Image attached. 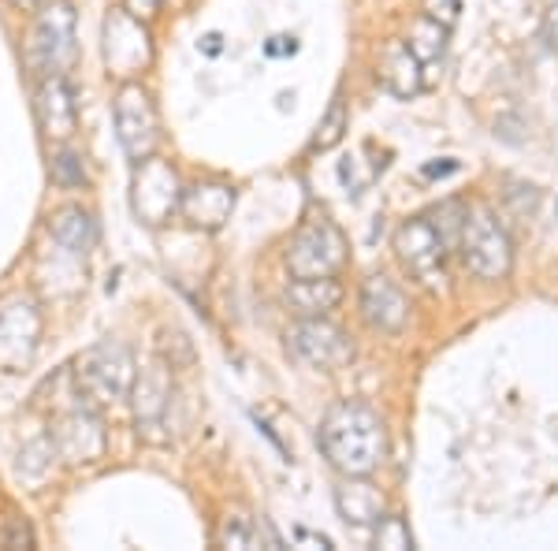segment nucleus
I'll return each mask as SVG.
<instances>
[{
  "instance_id": "f257e3e1",
  "label": "nucleus",
  "mask_w": 558,
  "mask_h": 551,
  "mask_svg": "<svg viewBox=\"0 0 558 551\" xmlns=\"http://www.w3.org/2000/svg\"><path fill=\"white\" fill-rule=\"evenodd\" d=\"M317 447L343 477H373L387 458V424L368 403H336L317 429Z\"/></svg>"
},
{
  "instance_id": "f03ea898",
  "label": "nucleus",
  "mask_w": 558,
  "mask_h": 551,
  "mask_svg": "<svg viewBox=\"0 0 558 551\" xmlns=\"http://www.w3.org/2000/svg\"><path fill=\"white\" fill-rule=\"evenodd\" d=\"M75 57V8L68 0H52L38 12L31 38H26V68L38 79H57L68 75Z\"/></svg>"
},
{
  "instance_id": "7ed1b4c3",
  "label": "nucleus",
  "mask_w": 558,
  "mask_h": 551,
  "mask_svg": "<svg viewBox=\"0 0 558 551\" xmlns=\"http://www.w3.org/2000/svg\"><path fill=\"white\" fill-rule=\"evenodd\" d=\"M350 261L347 235L328 216H310L287 247V273L291 279H328L339 276Z\"/></svg>"
},
{
  "instance_id": "20e7f679",
  "label": "nucleus",
  "mask_w": 558,
  "mask_h": 551,
  "mask_svg": "<svg viewBox=\"0 0 558 551\" xmlns=\"http://www.w3.org/2000/svg\"><path fill=\"white\" fill-rule=\"evenodd\" d=\"M75 381L78 392L94 406L123 403L134 392V381H138V366H134L131 347L112 339L89 347L75 366Z\"/></svg>"
},
{
  "instance_id": "39448f33",
  "label": "nucleus",
  "mask_w": 558,
  "mask_h": 551,
  "mask_svg": "<svg viewBox=\"0 0 558 551\" xmlns=\"http://www.w3.org/2000/svg\"><path fill=\"white\" fill-rule=\"evenodd\" d=\"M462 261L476 279H507L514 268V242L488 205H473L462 220Z\"/></svg>"
},
{
  "instance_id": "423d86ee",
  "label": "nucleus",
  "mask_w": 558,
  "mask_h": 551,
  "mask_svg": "<svg viewBox=\"0 0 558 551\" xmlns=\"http://www.w3.org/2000/svg\"><path fill=\"white\" fill-rule=\"evenodd\" d=\"M395 254L402 268L428 291H439L447 279V235L432 216H413L395 231Z\"/></svg>"
},
{
  "instance_id": "0eeeda50",
  "label": "nucleus",
  "mask_w": 558,
  "mask_h": 551,
  "mask_svg": "<svg viewBox=\"0 0 558 551\" xmlns=\"http://www.w3.org/2000/svg\"><path fill=\"white\" fill-rule=\"evenodd\" d=\"M179 202H183V187H179V176L168 160L146 157L134 165L131 205L142 224H149V228L168 224L179 213Z\"/></svg>"
},
{
  "instance_id": "6e6552de",
  "label": "nucleus",
  "mask_w": 558,
  "mask_h": 551,
  "mask_svg": "<svg viewBox=\"0 0 558 551\" xmlns=\"http://www.w3.org/2000/svg\"><path fill=\"white\" fill-rule=\"evenodd\" d=\"M112 116H116V139H120V149L128 153V160H146L153 157L160 142V120L157 108H153V97L142 86H120L112 101Z\"/></svg>"
},
{
  "instance_id": "1a4fd4ad",
  "label": "nucleus",
  "mask_w": 558,
  "mask_h": 551,
  "mask_svg": "<svg viewBox=\"0 0 558 551\" xmlns=\"http://www.w3.org/2000/svg\"><path fill=\"white\" fill-rule=\"evenodd\" d=\"M287 350L313 369H343L354 361V339L324 318H302L287 332Z\"/></svg>"
},
{
  "instance_id": "9d476101",
  "label": "nucleus",
  "mask_w": 558,
  "mask_h": 551,
  "mask_svg": "<svg viewBox=\"0 0 558 551\" xmlns=\"http://www.w3.org/2000/svg\"><path fill=\"white\" fill-rule=\"evenodd\" d=\"M153 60V38L146 31V20L116 8L105 20V64L108 75L131 79L138 71H146Z\"/></svg>"
},
{
  "instance_id": "9b49d317",
  "label": "nucleus",
  "mask_w": 558,
  "mask_h": 551,
  "mask_svg": "<svg viewBox=\"0 0 558 551\" xmlns=\"http://www.w3.org/2000/svg\"><path fill=\"white\" fill-rule=\"evenodd\" d=\"M41 339V313L31 298H12L0 306V369L23 373L38 355Z\"/></svg>"
},
{
  "instance_id": "f8f14e48",
  "label": "nucleus",
  "mask_w": 558,
  "mask_h": 551,
  "mask_svg": "<svg viewBox=\"0 0 558 551\" xmlns=\"http://www.w3.org/2000/svg\"><path fill=\"white\" fill-rule=\"evenodd\" d=\"M52 447H57L60 458H68V463H97L108 447L101 418H97L89 406L71 410L68 418H60L57 429H52Z\"/></svg>"
},
{
  "instance_id": "ddd939ff",
  "label": "nucleus",
  "mask_w": 558,
  "mask_h": 551,
  "mask_svg": "<svg viewBox=\"0 0 558 551\" xmlns=\"http://www.w3.org/2000/svg\"><path fill=\"white\" fill-rule=\"evenodd\" d=\"M34 116H38V128L49 142L64 146L75 139L78 131V105H75V89L68 86L64 75L57 79H41V89L34 97Z\"/></svg>"
},
{
  "instance_id": "4468645a",
  "label": "nucleus",
  "mask_w": 558,
  "mask_h": 551,
  "mask_svg": "<svg viewBox=\"0 0 558 551\" xmlns=\"http://www.w3.org/2000/svg\"><path fill=\"white\" fill-rule=\"evenodd\" d=\"M362 318L368 328L384 332V336H399L410 324V298L402 295L395 279L376 273L362 284Z\"/></svg>"
},
{
  "instance_id": "2eb2a0df",
  "label": "nucleus",
  "mask_w": 558,
  "mask_h": 551,
  "mask_svg": "<svg viewBox=\"0 0 558 551\" xmlns=\"http://www.w3.org/2000/svg\"><path fill=\"white\" fill-rule=\"evenodd\" d=\"M231 209H235V191L228 183H194L179 202V213L191 220V228L202 231H220L231 220Z\"/></svg>"
},
{
  "instance_id": "dca6fc26",
  "label": "nucleus",
  "mask_w": 558,
  "mask_h": 551,
  "mask_svg": "<svg viewBox=\"0 0 558 551\" xmlns=\"http://www.w3.org/2000/svg\"><path fill=\"white\" fill-rule=\"evenodd\" d=\"M387 94L395 97H417L425 89V64L417 60V52L407 41H391L380 52V68H376Z\"/></svg>"
},
{
  "instance_id": "f3484780",
  "label": "nucleus",
  "mask_w": 558,
  "mask_h": 551,
  "mask_svg": "<svg viewBox=\"0 0 558 551\" xmlns=\"http://www.w3.org/2000/svg\"><path fill=\"white\" fill-rule=\"evenodd\" d=\"M336 507L350 526H376L384 518V492L368 477H347L336 488Z\"/></svg>"
},
{
  "instance_id": "a211bd4d",
  "label": "nucleus",
  "mask_w": 558,
  "mask_h": 551,
  "mask_svg": "<svg viewBox=\"0 0 558 551\" xmlns=\"http://www.w3.org/2000/svg\"><path fill=\"white\" fill-rule=\"evenodd\" d=\"M172 399V381H168L165 366H149L146 373L134 381V410H138V429H157L168 414Z\"/></svg>"
},
{
  "instance_id": "6ab92c4d",
  "label": "nucleus",
  "mask_w": 558,
  "mask_h": 551,
  "mask_svg": "<svg viewBox=\"0 0 558 551\" xmlns=\"http://www.w3.org/2000/svg\"><path fill=\"white\" fill-rule=\"evenodd\" d=\"M287 302L299 318H328L339 302H343V287L336 276L328 279H291L287 287Z\"/></svg>"
},
{
  "instance_id": "aec40b11",
  "label": "nucleus",
  "mask_w": 558,
  "mask_h": 551,
  "mask_svg": "<svg viewBox=\"0 0 558 551\" xmlns=\"http://www.w3.org/2000/svg\"><path fill=\"white\" fill-rule=\"evenodd\" d=\"M49 235H52V242H60V247L68 250V254H86L97 239V228H94V220H89V213L60 209L49 220Z\"/></svg>"
},
{
  "instance_id": "412c9836",
  "label": "nucleus",
  "mask_w": 558,
  "mask_h": 551,
  "mask_svg": "<svg viewBox=\"0 0 558 551\" xmlns=\"http://www.w3.org/2000/svg\"><path fill=\"white\" fill-rule=\"evenodd\" d=\"M447 38H451V26L428 20V15H421L417 23L410 26V38L407 45L413 52H417L421 64H432V60H439L447 52Z\"/></svg>"
},
{
  "instance_id": "4be33fe9",
  "label": "nucleus",
  "mask_w": 558,
  "mask_h": 551,
  "mask_svg": "<svg viewBox=\"0 0 558 551\" xmlns=\"http://www.w3.org/2000/svg\"><path fill=\"white\" fill-rule=\"evenodd\" d=\"M347 131H350V116H347V105L343 101H331L328 108V116L320 120V128L317 134H313V149H336L339 142L347 139Z\"/></svg>"
},
{
  "instance_id": "5701e85b",
  "label": "nucleus",
  "mask_w": 558,
  "mask_h": 551,
  "mask_svg": "<svg viewBox=\"0 0 558 551\" xmlns=\"http://www.w3.org/2000/svg\"><path fill=\"white\" fill-rule=\"evenodd\" d=\"M52 183L68 187V191H75V187H86L83 157H78V153H71V149L52 153Z\"/></svg>"
},
{
  "instance_id": "b1692460",
  "label": "nucleus",
  "mask_w": 558,
  "mask_h": 551,
  "mask_svg": "<svg viewBox=\"0 0 558 551\" xmlns=\"http://www.w3.org/2000/svg\"><path fill=\"white\" fill-rule=\"evenodd\" d=\"M220 548H254L257 544V526L246 514H228L220 526Z\"/></svg>"
},
{
  "instance_id": "393cba45",
  "label": "nucleus",
  "mask_w": 558,
  "mask_h": 551,
  "mask_svg": "<svg viewBox=\"0 0 558 551\" xmlns=\"http://www.w3.org/2000/svg\"><path fill=\"white\" fill-rule=\"evenodd\" d=\"M376 548H391V551H407L413 548V537H410V526L402 518H384L376 522Z\"/></svg>"
},
{
  "instance_id": "a878e982",
  "label": "nucleus",
  "mask_w": 558,
  "mask_h": 551,
  "mask_svg": "<svg viewBox=\"0 0 558 551\" xmlns=\"http://www.w3.org/2000/svg\"><path fill=\"white\" fill-rule=\"evenodd\" d=\"M425 15H428V20H436V23H444V26H451V31H454L458 15H462V0H425Z\"/></svg>"
},
{
  "instance_id": "bb28decb",
  "label": "nucleus",
  "mask_w": 558,
  "mask_h": 551,
  "mask_svg": "<svg viewBox=\"0 0 558 551\" xmlns=\"http://www.w3.org/2000/svg\"><path fill=\"white\" fill-rule=\"evenodd\" d=\"M120 8L131 15H138V20H153L157 8H160V0H120Z\"/></svg>"
},
{
  "instance_id": "cd10ccee",
  "label": "nucleus",
  "mask_w": 558,
  "mask_h": 551,
  "mask_svg": "<svg viewBox=\"0 0 558 551\" xmlns=\"http://www.w3.org/2000/svg\"><path fill=\"white\" fill-rule=\"evenodd\" d=\"M544 38L558 52V0H555L551 8H547V15H544Z\"/></svg>"
},
{
  "instance_id": "c85d7f7f",
  "label": "nucleus",
  "mask_w": 558,
  "mask_h": 551,
  "mask_svg": "<svg viewBox=\"0 0 558 551\" xmlns=\"http://www.w3.org/2000/svg\"><path fill=\"white\" fill-rule=\"evenodd\" d=\"M265 52H268V57H287V52H299V41H294V38H272L265 45Z\"/></svg>"
},
{
  "instance_id": "c756f323",
  "label": "nucleus",
  "mask_w": 558,
  "mask_h": 551,
  "mask_svg": "<svg viewBox=\"0 0 558 551\" xmlns=\"http://www.w3.org/2000/svg\"><path fill=\"white\" fill-rule=\"evenodd\" d=\"M447 171H458V160H447V165H432V168H425V176H447Z\"/></svg>"
},
{
  "instance_id": "7c9ffc66",
  "label": "nucleus",
  "mask_w": 558,
  "mask_h": 551,
  "mask_svg": "<svg viewBox=\"0 0 558 551\" xmlns=\"http://www.w3.org/2000/svg\"><path fill=\"white\" fill-rule=\"evenodd\" d=\"M220 34H209V38H205V52H220Z\"/></svg>"
},
{
  "instance_id": "2f4dec72",
  "label": "nucleus",
  "mask_w": 558,
  "mask_h": 551,
  "mask_svg": "<svg viewBox=\"0 0 558 551\" xmlns=\"http://www.w3.org/2000/svg\"><path fill=\"white\" fill-rule=\"evenodd\" d=\"M12 4H15V8H23V12H31V8H38L41 0H12Z\"/></svg>"
}]
</instances>
